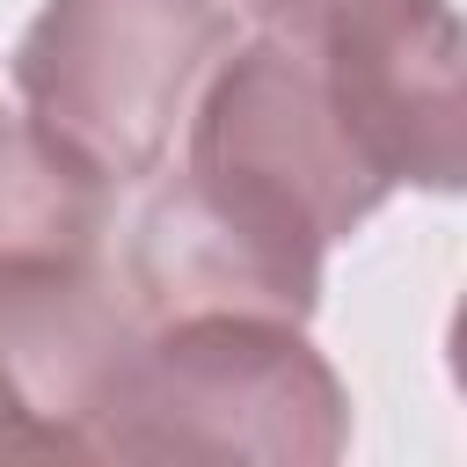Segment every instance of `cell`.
<instances>
[{"mask_svg": "<svg viewBox=\"0 0 467 467\" xmlns=\"http://www.w3.org/2000/svg\"><path fill=\"white\" fill-rule=\"evenodd\" d=\"M343 416L328 372L299 358V343L204 321L182 343H161L139 365H117L102 401V452H336Z\"/></svg>", "mask_w": 467, "mask_h": 467, "instance_id": "obj_1", "label": "cell"}]
</instances>
